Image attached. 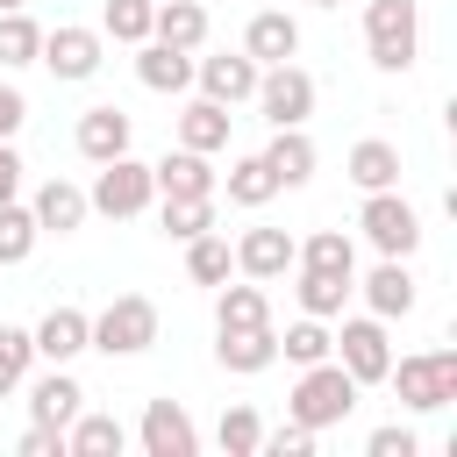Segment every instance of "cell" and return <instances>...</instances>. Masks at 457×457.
I'll use <instances>...</instances> for the list:
<instances>
[{"instance_id": "cell-1", "label": "cell", "mask_w": 457, "mask_h": 457, "mask_svg": "<svg viewBox=\"0 0 457 457\" xmlns=\"http://www.w3.org/2000/svg\"><path fill=\"white\" fill-rule=\"evenodd\" d=\"M357 378L336 364V357H321V364H300V386L286 393V421H307L314 436L321 428H336V421H350V407H357Z\"/></svg>"}, {"instance_id": "cell-2", "label": "cell", "mask_w": 457, "mask_h": 457, "mask_svg": "<svg viewBox=\"0 0 457 457\" xmlns=\"http://www.w3.org/2000/svg\"><path fill=\"white\" fill-rule=\"evenodd\" d=\"M386 386L400 393L407 414H436L457 400V350H414V357H393L386 364Z\"/></svg>"}, {"instance_id": "cell-3", "label": "cell", "mask_w": 457, "mask_h": 457, "mask_svg": "<svg viewBox=\"0 0 457 457\" xmlns=\"http://www.w3.org/2000/svg\"><path fill=\"white\" fill-rule=\"evenodd\" d=\"M364 50L378 71H414L421 57V7L414 0H364Z\"/></svg>"}, {"instance_id": "cell-4", "label": "cell", "mask_w": 457, "mask_h": 457, "mask_svg": "<svg viewBox=\"0 0 457 457\" xmlns=\"http://www.w3.org/2000/svg\"><path fill=\"white\" fill-rule=\"evenodd\" d=\"M150 343H157V300L150 293H114L86 336V350H100V357H143Z\"/></svg>"}, {"instance_id": "cell-5", "label": "cell", "mask_w": 457, "mask_h": 457, "mask_svg": "<svg viewBox=\"0 0 457 457\" xmlns=\"http://www.w3.org/2000/svg\"><path fill=\"white\" fill-rule=\"evenodd\" d=\"M157 200V179H150V164L143 157H107L100 171H93V186H86V207L93 214H107V221H129V214H143Z\"/></svg>"}, {"instance_id": "cell-6", "label": "cell", "mask_w": 457, "mask_h": 457, "mask_svg": "<svg viewBox=\"0 0 457 457\" xmlns=\"http://www.w3.org/2000/svg\"><path fill=\"white\" fill-rule=\"evenodd\" d=\"M36 64H43L57 86H86V79L107 64V36H100V29H86V21H57V29H43Z\"/></svg>"}, {"instance_id": "cell-7", "label": "cell", "mask_w": 457, "mask_h": 457, "mask_svg": "<svg viewBox=\"0 0 457 457\" xmlns=\"http://www.w3.org/2000/svg\"><path fill=\"white\" fill-rule=\"evenodd\" d=\"M357 228H364V243H371L378 257H414V250H421V214H414V200H400V186L364 193Z\"/></svg>"}, {"instance_id": "cell-8", "label": "cell", "mask_w": 457, "mask_h": 457, "mask_svg": "<svg viewBox=\"0 0 457 457\" xmlns=\"http://www.w3.org/2000/svg\"><path fill=\"white\" fill-rule=\"evenodd\" d=\"M250 100H257V114L271 129H307V114H314V71H300L293 57L286 64H264Z\"/></svg>"}, {"instance_id": "cell-9", "label": "cell", "mask_w": 457, "mask_h": 457, "mask_svg": "<svg viewBox=\"0 0 457 457\" xmlns=\"http://www.w3.org/2000/svg\"><path fill=\"white\" fill-rule=\"evenodd\" d=\"M357 386H386V364H393V343H386V321L378 314H350L336 328V350H328Z\"/></svg>"}, {"instance_id": "cell-10", "label": "cell", "mask_w": 457, "mask_h": 457, "mask_svg": "<svg viewBox=\"0 0 457 457\" xmlns=\"http://www.w3.org/2000/svg\"><path fill=\"white\" fill-rule=\"evenodd\" d=\"M136 443H143V457H200V428L179 400H143Z\"/></svg>"}, {"instance_id": "cell-11", "label": "cell", "mask_w": 457, "mask_h": 457, "mask_svg": "<svg viewBox=\"0 0 457 457\" xmlns=\"http://www.w3.org/2000/svg\"><path fill=\"white\" fill-rule=\"evenodd\" d=\"M228 250H236V271H243V278L271 286V278H286V271H293V250H300V243H293L286 228H264V221H257V228H243Z\"/></svg>"}, {"instance_id": "cell-12", "label": "cell", "mask_w": 457, "mask_h": 457, "mask_svg": "<svg viewBox=\"0 0 457 457\" xmlns=\"http://www.w3.org/2000/svg\"><path fill=\"white\" fill-rule=\"evenodd\" d=\"M364 314H378V321H400V314H414V300H421V286H414V271H407V257H378L371 271H364Z\"/></svg>"}, {"instance_id": "cell-13", "label": "cell", "mask_w": 457, "mask_h": 457, "mask_svg": "<svg viewBox=\"0 0 457 457\" xmlns=\"http://www.w3.org/2000/svg\"><path fill=\"white\" fill-rule=\"evenodd\" d=\"M257 57H243V50H221V57H193V86L207 93V100H221V107H236V100H250L257 93Z\"/></svg>"}, {"instance_id": "cell-14", "label": "cell", "mask_w": 457, "mask_h": 457, "mask_svg": "<svg viewBox=\"0 0 457 457\" xmlns=\"http://www.w3.org/2000/svg\"><path fill=\"white\" fill-rule=\"evenodd\" d=\"M86 336H93V314H86V307H71V300H57V307L29 328V343H36V357H43V364H71V357L86 350Z\"/></svg>"}, {"instance_id": "cell-15", "label": "cell", "mask_w": 457, "mask_h": 457, "mask_svg": "<svg viewBox=\"0 0 457 457\" xmlns=\"http://www.w3.org/2000/svg\"><path fill=\"white\" fill-rule=\"evenodd\" d=\"M214 364L236 371V378L271 371V364H278V328H271V321H264V328H214Z\"/></svg>"}, {"instance_id": "cell-16", "label": "cell", "mask_w": 457, "mask_h": 457, "mask_svg": "<svg viewBox=\"0 0 457 457\" xmlns=\"http://www.w3.org/2000/svg\"><path fill=\"white\" fill-rule=\"evenodd\" d=\"M129 136H136V121H129L114 100L86 107V114H79V129H71V143H79V157H86V164H107V157H121V150H129Z\"/></svg>"}, {"instance_id": "cell-17", "label": "cell", "mask_w": 457, "mask_h": 457, "mask_svg": "<svg viewBox=\"0 0 457 457\" xmlns=\"http://www.w3.org/2000/svg\"><path fill=\"white\" fill-rule=\"evenodd\" d=\"M29 214H36L43 236H79L93 207H86V186H71V179H43L36 200H29Z\"/></svg>"}, {"instance_id": "cell-18", "label": "cell", "mask_w": 457, "mask_h": 457, "mask_svg": "<svg viewBox=\"0 0 457 457\" xmlns=\"http://www.w3.org/2000/svg\"><path fill=\"white\" fill-rule=\"evenodd\" d=\"M79 407H86V386L71 378V364H50V371L29 386V421H43V428H71Z\"/></svg>"}, {"instance_id": "cell-19", "label": "cell", "mask_w": 457, "mask_h": 457, "mask_svg": "<svg viewBox=\"0 0 457 457\" xmlns=\"http://www.w3.org/2000/svg\"><path fill=\"white\" fill-rule=\"evenodd\" d=\"M243 57H257V64H286V57H300V21H293L286 7H257L250 29H243Z\"/></svg>"}, {"instance_id": "cell-20", "label": "cell", "mask_w": 457, "mask_h": 457, "mask_svg": "<svg viewBox=\"0 0 457 457\" xmlns=\"http://www.w3.org/2000/svg\"><path fill=\"white\" fill-rule=\"evenodd\" d=\"M257 157L271 164V179H278V193H293V186H307V179H314V164H321V150H314V136H307V129H271V143H264Z\"/></svg>"}, {"instance_id": "cell-21", "label": "cell", "mask_w": 457, "mask_h": 457, "mask_svg": "<svg viewBox=\"0 0 457 457\" xmlns=\"http://www.w3.org/2000/svg\"><path fill=\"white\" fill-rule=\"evenodd\" d=\"M343 179H350L357 193H386V186H400V143H386V136H364V143H350V157H343Z\"/></svg>"}, {"instance_id": "cell-22", "label": "cell", "mask_w": 457, "mask_h": 457, "mask_svg": "<svg viewBox=\"0 0 457 457\" xmlns=\"http://www.w3.org/2000/svg\"><path fill=\"white\" fill-rule=\"evenodd\" d=\"M136 79H143L150 93H186V86H193V50H171V43L143 36V43H136Z\"/></svg>"}, {"instance_id": "cell-23", "label": "cell", "mask_w": 457, "mask_h": 457, "mask_svg": "<svg viewBox=\"0 0 457 457\" xmlns=\"http://www.w3.org/2000/svg\"><path fill=\"white\" fill-rule=\"evenodd\" d=\"M228 121H236V114H228L221 100H207V93H200V100H186V107H179V143H186V150H200V157H214V150H228Z\"/></svg>"}, {"instance_id": "cell-24", "label": "cell", "mask_w": 457, "mask_h": 457, "mask_svg": "<svg viewBox=\"0 0 457 457\" xmlns=\"http://www.w3.org/2000/svg\"><path fill=\"white\" fill-rule=\"evenodd\" d=\"M150 179H157V200H164V193H221L214 164H207L200 150H186V143H179V150H164V157L150 164Z\"/></svg>"}, {"instance_id": "cell-25", "label": "cell", "mask_w": 457, "mask_h": 457, "mask_svg": "<svg viewBox=\"0 0 457 457\" xmlns=\"http://www.w3.org/2000/svg\"><path fill=\"white\" fill-rule=\"evenodd\" d=\"M293 293H300V314L336 321V314H343V300L357 293V278H350V271H307V264H293Z\"/></svg>"}, {"instance_id": "cell-26", "label": "cell", "mask_w": 457, "mask_h": 457, "mask_svg": "<svg viewBox=\"0 0 457 457\" xmlns=\"http://www.w3.org/2000/svg\"><path fill=\"white\" fill-rule=\"evenodd\" d=\"M121 450H129V428H121L114 414H93V407L71 414V428H64V457H121Z\"/></svg>"}, {"instance_id": "cell-27", "label": "cell", "mask_w": 457, "mask_h": 457, "mask_svg": "<svg viewBox=\"0 0 457 457\" xmlns=\"http://www.w3.org/2000/svg\"><path fill=\"white\" fill-rule=\"evenodd\" d=\"M214 193H164V207H157V228L171 236V243H193V236H207L214 228Z\"/></svg>"}, {"instance_id": "cell-28", "label": "cell", "mask_w": 457, "mask_h": 457, "mask_svg": "<svg viewBox=\"0 0 457 457\" xmlns=\"http://www.w3.org/2000/svg\"><path fill=\"white\" fill-rule=\"evenodd\" d=\"M150 36L171 43V50H200V43H207V7H200V0H157Z\"/></svg>"}, {"instance_id": "cell-29", "label": "cell", "mask_w": 457, "mask_h": 457, "mask_svg": "<svg viewBox=\"0 0 457 457\" xmlns=\"http://www.w3.org/2000/svg\"><path fill=\"white\" fill-rule=\"evenodd\" d=\"M271 321V300H264V286L250 278V286H214V328H264Z\"/></svg>"}, {"instance_id": "cell-30", "label": "cell", "mask_w": 457, "mask_h": 457, "mask_svg": "<svg viewBox=\"0 0 457 457\" xmlns=\"http://www.w3.org/2000/svg\"><path fill=\"white\" fill-rule=\"evenodd\" d=\"M36 50H43V21H36L29 7H7V14H0V71L36 64Z\"/></svg>"}, {"instance_id": "cell-31", "label": "cell", "mask_w": 457, "mask_h": 457, "mask_svg": "<svg viewBox=\"0 0 457 457\" xmlns=\"http://www.w3.org/2000/svg\"><path fill=\"white\" fill-rule=\"evenodd\" d=\"M293 264H307V271H350V278H357V243H350L343 228H314V236L293 250Z\"/></svg>"}, {"instance_id": "cell-32", "label": "cell", "mask_w": 457, "mask_h": 457, "mask_svg": "<svg viewBox=\"0 0 457 457\" xmlns=\"http://www.w3.org/2000/svg\"><path fill=\"white\" fill-rule=\"evenodd\" d=\"M228 271H236L228 236H214V228H207V236H193V243H186V278H193V286H221Z\"/></svg>"}, {"instance_id": "cell-33", "label": "cell", "mask_w": 457, "mask_h": 457, "mask_svg": "<svg viewBox=\"0 0 457 457\" xmlns=\"http://www.w3.org/2000/svg\"><path fill=\"white\" fill-rule=\"evenodd\" d=\"M221 186H228V207H264V200L278 193V179H271V164H264V157H236Z\"/></svg>"}, {"instance_id": "cell-34", "label": "cell", "mask_w": 457, "mask_h": 457, "mask_svg": "<svg viewBox=\"0 0 457 457\" xmlns=\"http://www.w3.org/2000/svg\"><path fill=\"white\" fill-rule=\"evenodd\" d=\"M328 350H336V336H328V321H314V314H300V321L278 336V357H286V364H321Z\"/></svg>"}, {"instance_id": "cell-35", "label": "cell", "mask_w": 457, "mask_h": 457, "mask_svg": "<svg viewBox=\"0 0 457 457\" xmlns=\"http://www.w3.org/2000/svg\"><path fill=\"white\" fill-rule=\"evenodd\" d=\"M214 443L228 450V457H257V443H264V421H257V407H221V421H214Z\"/></svg>"}, {"instance_id": "cell-36", "label": "cell", "mask_w": 457, "mask_h": 457, "mask_svg": "<svg viewBox=\"0 0 457 457\" xmlns=\"http://www.w3.org/2000/svg\"><path fill=\"white\" fill-rule=\"evenodd\" d=\"M150 14H157V0H100V36L143 43V36H150Z\"/></svg>"}, {"instance_id": "cell-37", "label": "cell", "mask_w": 457, "mask_h": 457, "mask_svg": "<svg viewBox=\"0 0 457 457\" xmlns=\"http://www.w3.org/2000/svg\"><path fill=\"white\" fill-rule=\"evenodd\" d=\"M43 243V228H36V214L21 207V200H7L0 207V264H29V250Z\"/></svg>"}, {"instance_id": "cell-38", "label": "cell", "mask_w": 457, "mask_h": 457, "mask_svg": "<svg viewBox=\"0 0 457 457\" xmlns=\"http://www.w3.org/2000/svg\"><path fill=\"white\" fill-rule=\"evenodd\" d=\"M29 364H36V343H29V328H7V321H0V400H7V393H21Z\"/></svg>"}, {"instance_id": "cell-39", "label": "cell", "mask_w": 457, "mask_h": 457, "mask_svg": "<svg viewBox=\"0 0 457 457\" xmlns=\"http://www.w3.org/2000/svg\"><path fill=\"white\" fill-rule=\"evenodd\" d=\"M257 450H271V457H314V428L307 421H278V428H264Z\"/></svg>"}, {"instance_id": "cell-40", "label": "cell", "mask_w": 457, "mask_h": 457, "mask_svg": "<svg viewBox=\"0 0 457 457\" xmlns=\"http://www.w3.org/2000/svg\"><path fill=\"white\" fill-rule=\"evenodd\" d=\"M364 450H371V457H414V450H421V436H414V428H400V421H386V428H371V436H364Z\"/></svg>"}, {"instance_id": "cell-41", "label": "cell", "mask_w": 457, "mask_h": 457, "mask_svg": "<svg viewBox=\"0 0 457 457\" xmlns=\"http://www.w3.org/2000/svg\"><path fill=\"white\" fill-rule=\"evenodd\" d=\"M21 457H64V428H43V421H29V436L14 443Z\"/></svg>"}, {"instance_id": "cell-42", "label": "cell", "mask_w": 457, "mask_h": 457, "mask_svg": "<svg viewBox=\"0 0 457 457\" xmlns=\"http://www.w3.org/2000/svg\"><path fill=\"white\" fill-rule=\"evenodd\" d=\"M21 121H29L21 86H0V143H14V136H21Z\"/></svg>"}, {"instance_id": "cell-43", "label": "cell", "mask_w": 457, "mask_h": 457, "mask_svg": "<svg viewBox=\"0 0 457 457\" xmlns=\"http://www.w3.org/2000/svg\"><path fill=\"white\" fill-rule=\"evenodd\" d=\"M21 171H29V164H21V150H14V143H0V207H7V200H21Z\"/></svg>"}, {"instance_id": "cell-44", "label": "cell", "mask_w": 457, "mask_h": 457, "mask_svg": "<svg viewBox=\"0 0 457 457\" xmlns=\"http://www.w3.org/2000/svg\"><path fill=\"white\" fill-rule=\"evenodd\" d=\"M7 7H29V0H0V14H7Z\"/></svg>"}, {"instance_id": "cell-45", "label": "cell", "mask_w": 457, "mask_h": 457, "mask_svg": "<svg viewBox=\"0 0 457 457\" xmlns=\"http://www.w3.org/2000/svg\"><path fill=\"white\" fill-rule=\"evenodd\" d=\"M314 7H343V0H314Z\"/></svg>"}, {"instance_id": "cell-46", "label": "cell", "mask_w": 457, "mask_h": 457, "mask_svg": "<svg viewBox=\"0 0 457 457\" xmlns=\"http://www.w3.org/2000/svg\"><path fill=\"white\" fill-rule=\"evenodd\" d=\"M257 7H278V0H257Z\"/></svg>"}]
</instances>
